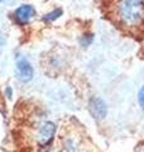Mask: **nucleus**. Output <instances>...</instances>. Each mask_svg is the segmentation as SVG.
Returning <instances> with one entry per match:
<instances>
[{
  "label": "nucleus",
  "mask_w": 144,
  "mask_h": 152,
  "mask_svg": "<svg viewBox=\"0 0 144 152\" xmlns=\"http://www.w3.org/2000/svg\"><path fill=\"white\" fill-rule=\"evenodd\" d=\"M1 1H3V0H0V3H1Z\"/></svg>",
  "instance_id": "nucleus-10"
},
{
  "label": "nucleus",
  "mask_w": 144,
  "mask_h": 152,
  "mask_svg": "<svg viewBox=\"0 0 144 152\" xmlns=\"http://www.w3.org/2000/svg\"><path fill=\"white\" fill-rule=\"evenodd\" d=\"M36 15V9L31 4H23L14 12V20L19 26H25Z\"/></svg>",
  "instance_id": "nucleus-2"
},
{
  "label": "nucleus",
  "mask_w": 144,
  "mask_h": 152,
  "mask_svg": "<svg viewBox=\"0 0 144 152\" xmlns=\"http://www.w3.org/2000/svg\"><path fill=\"white\" fill-rule=\"evenodd\" d=\"M114 13L119 26L128 29L144 26V0H115Z\"/></svg>",
  "instance_id": "nucleus-1"
},
{
  "label": "nucleus",
  "mask_w": 144,
  "mask_h": 152,
  "mask_svg": "<svg viewBox=\"0 0 144 152\" xmlns=\"http://www.w3.org/2000/svg\"><path fill=\"white\" fill-rule=\"evenodd\" d=\"M56 133V126L52 122H46L39 129V142L42 145H48L53 140Z\"/></svg>",
  "instance_id": "nucleus-5"
},
{
  "label": "nucleus",
  "mask_w": 144,
  "mask_h": 152,
  "mask_svg": "<svg viewBox=\"0 0 144 152\" xmlns=\"http://www.w3.org/2000/svg\"><path fill=\"white\" fill-rule=\"evenodd\" d=\"M89 109L90 113L92 114V117L96 118V119H103V118L106 117L108 107L103 99L100 98H91L89 103Z\"/></svg>",
  "instance_id": "nucleus-4"
},
{
  "label": "nucleus",
  "mask_w": 144,
  "mask_h": 152,
  "mask_svg": "<svg viewBox=\"0 0 144 152\" xmlns=\"http://www.w3.org/2000/svg\"><path fill=\"white\" fill-rule=\"evenodd\" d=\"M5 94H7V96H8V98H12V96H13V91H12V88H9V86H8V88L5 89Z\"/></svg>",
  "instance_id": "nucleus-9"
},
{
  "label": "nucleus",
  "mask_w": 144,
  "mask_h": 152,
  "mask_svg": "<svg viewBox=\"0 0 144 152\" xmlns=\"http://www.w3.org/2000/svg\"><path fill=\"white\" fill-rule=\"evenodd\" d=\"M17 72L18 77L24 83H28L33 79L34 71H33V66L27 58H20L17 62Z\"/></svg>",
  "instance_id": "nucleus-3"
},
{
  "label": "nucleus",
  "mask_w": 144,
  "mask_h": 152,
  "mask_svg": "<svg viewBox=\"0 0 144 152\" xmlns=\"http://www.w3.org/2000/svg\"><path fill=\"white\" fill-rule=\"evenodd\" d=\"M61 15H62V10H61V9H55V10L47 13L46 15L42 18V20L44 23H52V22H55L56 19H58Z\"/></svg>",
  "instance_id": "nucleus-6"
},
{
  "label": "nucleus",
  "mask_w": 144,
  "mask_h": 152,
  "mask_svg": "<svg viewBox=\"0 0 144 152\" xmlns=\"http://www.w3.org/2000/svg\"><path fill=\"white\" fill-rule=\"evenodd\" d=\"M92 34H84L82 37H81V39H80V42H81V45H82L84 47H86V46H89V45H91V42H92Z\"/></svg>",
  "instance_id": "nucleus-8"
},
{
  "label": "nucleus",
  "mask_w": 144,
  "mask_h": 152,
  "mask_svg": "<svg viewBox=\"0 0 144 152\" xmlns=\"http://www.w3.org/2000/svg\"><path fill=\"white\" fill-rule=\"evenodd\" d=\"M138 103H139V107L142 108V110L144 112V85L138 91Z\"/></svg>",
  "instance_id": "nucleus-7"
}]
</instances>
